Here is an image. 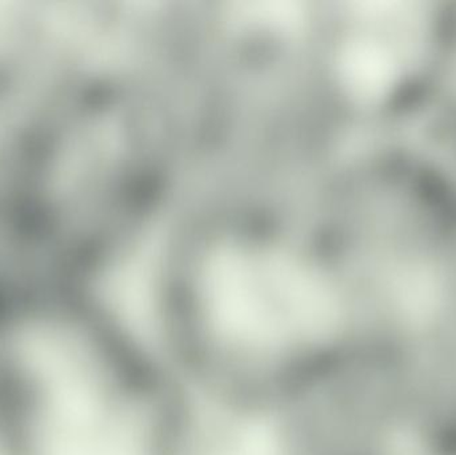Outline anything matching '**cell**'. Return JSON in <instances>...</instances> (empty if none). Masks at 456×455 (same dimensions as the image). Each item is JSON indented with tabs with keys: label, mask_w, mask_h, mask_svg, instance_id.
<instances>
[{
	"label": "cell",
	"mask_w": 456,
	"mask_h": 455,
	"mask_svg": "<svg viewBox=\"0 0 456 455\" xmlns=\"http://www.w3.org/2000/svg\"><path fill=\"white\" fill-rule=\"evenodd\" d=\"M4 304H0V352H2L3 337L5 331V321H7V312H5Z\"/></svg>",
	"instance_id": "cell-2"
},
{
	"label": "cell",
	"mask_w": 456,
	"mask_h": 455,
	"mask_svg": "<svg viewBox=\"0 0 456 455\" xmlns=\"http://www.w3.org/2000/svg\"><path fill=\"white\" fill-rule=\"evenodd\" d=\"M433 117L438 126L442 144L438 152L456 173V69Z\"/></svg>",
	"instance_id": "cell-1"
}]
</instances>
